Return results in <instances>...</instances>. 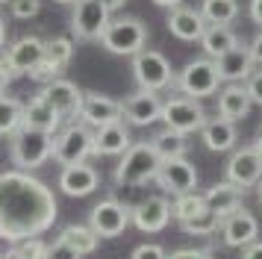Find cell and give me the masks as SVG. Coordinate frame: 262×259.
<instances>
[{"label": "cell", "mask_w": 262, "mask_h": 259, "mask_svg": "<svg viewBox=\"0 0 262 259\" xmlns=\"http://www.w3.org/2000/svg\"><path fill=\"white\" fill-rule=\"evenodd\" d=\"M80 121L89 124L92 130L115 124V121H121V100L109 97V94L85 92L83 94V109H80Z\"/></svg>", "instance_id": "cell-17"}, {"label": "cell", "mask_w": 262, "mask_h": 259, "mask_svg": "<svg viewBox=\"0 0 262 259\" xmlns=\"http://www.w3.org/2000/svg\"><path fill=\"white\" fill-rule=\"evenodd\" d=\"M97 186H100V174H97L95 165H85V162L65 165L59 174V188H62V195H68V198H85Z\"/></svg>", "instance_id": "cell-21"}, {"label": "cell", "mask_w": 262, "mask_h": 259, "mask_svg": "<svg viewBox=\"0 0 262 259\" xmlns=\"http://www.w3.org/2000/svg\"><path fill=\"white\" fill-rule=\"evenodd\" d=\"M165 27L168 33L180 38V41H201L203 30H206V21H203L201 9H191V6H174L168 9V18H165Z\"/></svg>", "instance_id": "cell-19"}, {"label": "cell", "mask_w": 262, "mask_h": 259, "mask_svg": "<svg viewBox=\"0 0 262 259\" xmlns=\"http://www.w3.org/2000/svg\"><path fill=\"white\" fill-rule=\"evenodd\" d=\"M156 6H162V9H174V6H180L183 0H154Z\"/></svg>", "instance_id": "cell-46"}, {"label": "cell", "mask_w": 262, "mask_h": 259, "mask_svg": "<svg viewBox=\"0 0 262 259\" xmlns=\"http://www.w3.org/2000/svg\"><path fill=\"white\" fill-rule=\"evenodd\" d=\"M130 259H168V253L159 245H139Z\"/></svg>", "instance_id": "cell-39"}, {"label": "cell", "mask_w": 262, "mask_h": 259, "mask_svg": "<svg viewBox=\"0 0 262 259\" xmlns=\"http://www.w3.org/2000/svg\"><path fill=\"white\" fill-rule=\"evenodd\" d=\"M242 259H262V242H250V245L242 250Z\"/></svg>", "instance_id": "cell-43"}, {"label": "cell", "mask_w": 262, "mask_h": 259, "mask_svg": "<svg viewBox=\"0 0 262 259\" xmlns=\"http://www.w3.org/2000/svg\"><path fill=\"white\" fill-rule=\"evenodd\" d=\"M45 53V41L38 38V35H21L18 41L6 47V53H3V62L9 65L15 77L18 74H30V71L38 65V59Z\"/></svg>", "instance_id": "cell-18"}, {"label": "cell", "mask_w": 262, "mask_h": 259, "mask_svg": "<svg viewBox=\"0 0 262 259\" xmlns=\"http://www.w3.org/2000/svg\"><path fill=\"white\" fill-rule=\"evenodd\" d=\"M201 15L206 24H233L238 18V0H203Z\"/></svg>", "instance_id": "cell-31"}, {"label": "cell", "mask_w": 262, "mask_h": 259, "mask_svg": "<svg viewBox=\"0 0 262 259\" xmlns=\"http://www.w3.org/2000/svg\"><path fill=\"white\" fill-rule=\"evenodd\" d=\"M250 18L262 24V0H250Z\"/></svg>", "instance_id": "cell-44"}, {"label": "cell", "mask_w": 262, "mask_h": 259, "mask_svg": "<svg viewBox=\"0 0 262 259\" xmlns=\"http://www.w3.org/2000/svg\"><path fill=\"white\" fill-rule=\"evenodd\" d=\"M227 180L238 188H253L262 180V156L259 150L250 144V147H242V150H233L230 162H227Z\"/></svg>", "instance_id": "cell-15"}, {"label": "cell", "mask_w": 262, "mask_h": 259, "mask_svg": "<svg viewBox=\"0 0 262 259\" xmlns=\"http://www.w3.org/2000/svg\"><path fill=\"white\" fill-rule=\"evenodd\" d=\"M171 85H177L180 92L186 94V97H194V100H203V97H212L218 92V85H221V77H218V68H215V62L209 56L203 59H191L183 65L174 82Z\"/></svg>", "instance_id": "cell-6"}, {"label": "cell", "mask_w": 262, "mask_h": 259, "mask_svg": "<svg viewBox=\"0 0 262 259\" xmlns=\"http://www.w3.org/2000/svg\"><path fill=\"white\" fill-rule=\"evenodd\" d=\"M248 50H250V59H253V62H259V65H262V30H259L256 35H253V41H250V47H248Z\"/></svg>", "instance_id": "cell-41"}, {"label": "cell", "mask_w": 262, "mask_h": 259, "mask_svg": "<svg viewBox=\"0 0 262 259\" xmlns=\"http://www.w3.org/2000/svg\"><path fill=\"white\" fill-rule=\"evenodd\" d=\"M24 121V103L18 97L0 94V136H12Z\"/></svg>", "instance_id": "cell-32"}, {"label": "cell", "mask_w": 262, "mask_h": 259, "mask_svg": "<svg viewBox=\"0 0 262 259\" xmlns=\"http://www.w3.org/2000/svg\"><path fill=\"white\" fill-rule=\"evenodd\" d=\"M9 156L18 171H36L53 156V136L30 127H18L9 136Z\"/></svg>", "instance_id": "cell-3"}, {"label": "cell", "mask_w": 262, "mask_h": 259, "mask_svg": "<svg viewBox=\"0 0 262 259\" xmlns=\"http://www.w3.org/2000/svg\"><path fill=\"white\" fill-rule=\"evenodd\" d=\"M130 224V209L121 206L115 198L100 200L95 209L89 212V227L95 230L100 239H118Z\"/></svg>", "instance_id": "cell-13"}, {"label": "cell", "mask_w": 262, "mask_h": 259, "mask_svg": "<svg viewBox=\"0 0 262 259\" xmlns=\"http://www.w3.org/2000/svg\"><path fill=\"white\" fill-rule=\"evenodd\" d=\"M236 45H238V35L233 33L230 24H206V30L201 35V47L209 59H218L221 53H227Z\"/></svg>", "instance_id": "cell-28"}, {"label": "cell", "mask_w": 262, "mask_h": 259, "mask_svg": "<svg viewBox=\"0 0 262 259\" xmlns=\"http://www.w3.org/2000/svg\"><path fill=\"white\" fill-rule=\"evenodd\" d=\"M147 27L139 18H112L100 35V45L115 56H136L147 45Z\"/></svg>", "instance_id": "cell-5"}, {"label": "cell", "mask_w": 262, "mask_h": 259, "mask_svg": "<svg viewBox=\"0 0 262 259\" xmlns=\"http://www.w3.org/2000/svg\"><path fill=\"white\" fill-rule=\"evenodd\" d=\"M162 115V100L156 92H144L139 89L136 94L121 100V118H127L133 127H150Z\"/></svg>", "instance_id": "cell-16"}, {"label": "cell", "mask_w": 262, "mask_h": 259, "mask_svg": "<svg viewBox=\"0 0 262 259\" xmlns=\"http://www.w3.org/2000/svg\"><path fill=\"white\" fill-rule=\"evenodd\" d=\"M15 250H18L24 259H45V253H48V242H45L41 235L21 239V242H15Z\"/></svg>", "instance_id": "cell-35"}, {"label": "cell", "mask_w": 262, "mask_h": 259, "mask_svg": "<svg viewBox=\"0 0 262 259\" xmlns=\"http://www.w3.org/2000/svg\"><path fill=\"white\" fill-rule=\"evenodd\" d=\"M0 259H24V256H21V253L15 250V245H12L9 250H6V253H0Z\"/></svg>", "instance_id": "cell-48"}, {"label": "cell", "mask_w": 262, "mask_h": 259, "mask_svg": "<svg viewBox=\"0 0 262 259\" xmlns=\"http://www.w3.org/2000/svg\"><path fill=\"white\" fill-rule=\"evenodd\" d=\"M56 3H77V0H56Z\"/></svg>", "instance_id": "cell-51"}, {"label": "cell", "mask_w": 262, "mask_h": 259, "mask_svg": "<svg viewBox=\"0 0 262 259\" xmlns=\"http://www.w3.org/2000/svg\"><path fill=\"white\" fill-rule=\"evenodd\" d=\"M130 221L142 233H162L171 221V200L162 195H150V198L139 200L130 209Z\"/></svg>", "instance_id": "cell-14"}, {"label": "cell", "mask_w": 262, "mask_h": 259, "mask_svg": "<svg viewBox=\"0 0 262 259\" xmlns=\"http://www.w3.org/2000/svg\"><path fill=\"white\" fill-rule=\"evenodd\" d=\"M221 235L227 247H248L259 235V221L248 209H236L221 221Z\"/></svg>", "instance_id": "cell-20"}, {"label": "cell", "mask_w": 262, "mask_h": 259, "mask_svg": "<svg viewBox=\"0 0 262 259\" xmlns=\"http://www.w3.org/2000/svg\"><path fill=\"white\" fill-rule=\"evenodd\" d=\"M109 21H112V12L100 0H77L71 15V33L80 41H100Z\"/></svg>", "instance_id": "cell-11"}, {"label": "cell", "mask_w": 262, "mask_h": 259, "mask_svg": "<svg viewBox=\"0 0 262 259\" xmlns=\"http://www.w3.org/2000/svg\"><path fill=\"white\" fill-rule=\"evenodd\" d=\"M218 94V115L227 118V121H242V118H248L250 112V97L245 92V85L242 82H227Z\"/></svg>", "instance_id": "cell-27"}, {"label": "cell", "mask_w": 262, "mask_h": 259, "mask_svg": "<svg viewBox=\"0 0 262 259\" xmlns=\"http://www.w3.org/2000/svg\"><path fill=\"white\" fill-rule=\"evenodd\" d=\"M154 180L165 188L168 195L177 198V195H186V191H194V188H198V168H194L186 156L162 159Z\"/></svg>", "instance_id": "cell-12"}, {"label": "cell", "mask_w": 262, "mask_h": 259, "mask_svg": "<svg viewBox=\"0 0 262 259\" xmlns=\"http://www.w3.org/2000/svg\"><path fill=\"white\" fill-rule=\"evenodd\" d=\"M150 144H154V150L159 153V159H174V156H186L189 153V141H186V136L183 133H174V130H159L154 139H150Z\"/></svg>", "instance_id": "cell-30"}, {"label": "cell", "mask_w": 262, "mask_h": 259, "mask_svg": "<svg viewBox=\"0 0 262 259\" xmlns=\"http://www.w3.org/2000/svg\"><path fill=\"white\" fill-rule=\"evenodd\" d=\"M9 9L18 21H30L41 12V0H9Z\"/></svg>", "instance_id": "cell-36"}, {"label": "cell", "mask_w": 262, "mask_h": 259, "mask_svg": "<svg viewBox=\"0 0 262 259\" xmlns=\"http://www.w3.org/2000/svg\"><path fill=\"white\" fill-rule=\"evenodd\" d=\"M159 121H165V127L174 130V133L191 136V133H201L203 121H206V109L194 97L174 94V97L162 100V115H159Z\"/></svg>", "instance_id": "cell-8"}, {"label": "cell", "mask_w": 262, "mask_h": 259, "mask_svg": "<svg viewBox=\"0 0 262 259\" xmlns=\"http://www.w3.org/2000/svg\"><path fill=\"white\" fill-rule=\"evenodd\" d=\"M100 3H103L109 12H121L124 6H127V3H130V0H100Z\"/></svg>", "instance_id": "cell-45"}, {"label": "cell", "mask_w": 262, "mask_h": 259, "mask_svg": "<svg viewBox=\"0 0 262 259\" xmlns=\"http://www.w3.org/2000/svg\"><path fill=\"white\" fill-rule=\"evenodd\" d=\"M71 59H74V38H68V35H56V38L45 41V53H41L38 65L30 71L27 77L45 85V82L62 77V71L71 65Z\"/></svg>", "instance_id": "cell-10"}, {"label": "cell", "mask_w": 262, "mask_h": 259, "mask_svg": "<svg viewBox=\"0 0 262 259\" xmlns=\"http://www.w3.org/2000/svg\"><path fill=\"white\" fill-rule=\"evenodd\" d=\"M41 97L50 103V109L62 118V124H71V121H80V109H83V89L77 82L65 80V77H56L41 85Z\"/></svg>", "instance_id": "cell-9"}, {"label": "cell", "mask_w": 262, "mask_h": 259, "mask_svg": "<svg viewBox=\"0 0 262 259\" xmlns=\"http://www.w3.org/2000/svg\"><path fill=\"white\" fill-rule=\"evenodd\" d=\"M159 153L154 150L150 141H133L127 150L121 153V162L115 165V183L127 188L150 183L159 171Z\"/></svg>", "instance_id": "cell-2"}, {"label": "cell", "mask_w": 262, "mask_h": 259, "mask_svg": "<svg viewBox=\"0 0 262 259\" xmlns=\"http://www.w3.org/2000/svg\"><path fill=\"white\" fill-rule=\"evenodd\" d=\"M6 35H9V30H6V21L0 18V50L6 47Z\"/></svg>", "instance_id": "cell-47"}, {"label": "cell", "mask_w": 262, "mask_h": 259, "mask_svg": "<svg viewBox=\"0 0 262 259\" xmlns=\"http://www.w3.org/2000/svg\"><path fill=\"white\" fill-rule=\"evenodd\" d=\"M180 227H183V233H189V235H209V233H215V230L221 227V218H218L215 212L203 209V212H198L194 218L183 221Z\"/></svg>", "instance_id": "cell-34"}, {"label": "cell", "mask_w": 262, "mask_h": 259, "mask_svg": "<svg viewBox=\"0 0 262 259\" xmlns=\"http://www.w3.org/2000/svg\"><path fill=\"white\" fill-rule=\"evenodd\" d=\"M212 62H215V68H218L221 82H245L253 74V59H250V50L245 45L230 47L227 53H221Z\"/></svg>", "instance_id": "cell-22"}, {"label": "cell", "mask_w": 262, "mask_h": 259, "mask_svg": "<svg viewBox=\"0 0 262 259\" xmlns=\"http://www.w3.org/2000/svg\"><path fill=\"white\" fill-rule=\"evenodd\" d=\"M133 77L144 92H165L174 82V71H171V62L165 59V53L144 47L133 56Z\"/></svg>", "instance_id": "cell-7"}, {"label": "cell", "mask_w": 262, "mask_h": 259, "mask_svg": "<svg viewBox=\"0 0 262 259\" xmlns=\"http://www.w3.org/2000/svg\"><path fill=\"white\" fill-rule=\"evenodd\" d=\"M201 139H203V144L215 153L233 150V147H236V139H238L236 121H227V118H221V115L206 118L203 127H201Z\"/></svg>", "instance_id": "cell-25"}, {"label": "cell", "mask_w": 262, "mask_h": 259, "mask_svg": "<svg viewBox=\"0 0 262 259\" xmlns=\"http://www.w3.org/2000/svg\"><path fill=\"white\" fill-rule=\"evenodd\" d=\"M59 239H62L68 247H74L80 256L95 253V250H97V242H100V235H97L92 227H85V224H68V227L59 233Z\"/></svg>", "instance_id": "cell-29"}, {"label": "cell", "mask_w": 262, "mask_h": 259, "mask_svg": "<svg viewBox=\"0 0 262 259\" xmlns=\"http://www.w3.org/2000/svg\"><path fill=\"white\" fill-rule=\"evenodd\" d=\"M59 215L56 195L30 171H3L0 174V239L21 242L45 235Z\"/></svg>", "instance_id": "cell-1"}, {"label": "cell", "mask_w": 262, "mask_h": 259, "mask_svg": "<svg viewBox=\"0 0 262 259\" xmlns=\"http://www.w3.org/2000/svg\"><path fill=\"white\" fill-rule=\"evenodd\" d=\"M245 92H248L250 103H259L262 106V71H253L248 80H245Z\"/></svg>", "instance_id": "cell-38"}, {"label": "cell", "mask_w": 262, "mask_h": 259, "mask_svg": "<svg viewBox=\"0 0 262 259\" xmlns=\"http://www.w3.org/2000/svg\"><path fill=\"white\" fill-rule=\"evenodd\" d=\"M256 195H259V203H262V180L256 183Z\"/></svg>", "instance_id": "cell-50"}, {"label": "cell", "mask_w": 262, "mask_h": 259, "mask_svg": "<svg viewBox=\"0 0 262 259\" xmlns=\"http://www.w3.org/2000/svg\"><path fill=\"white\" fill-rule=\"evenodd\" d=\"M12 80H15V74L9 71V65L3 62V56H0V94L6 92V85H9Z\"/></svg>", "instance_id": "cell-42"}, {"label": "cell", "mask_w": 262, "mask_h": 259, "mask_svg": "<svg viewBox=\"0 0 262 259\" xmlns=\"http://www.w3.org/2000/svg\"><path fill=\"white\" fill-rule=\"evenodd\" d=\"M206 209V203H203V195H198V191H186V195H177L174 198V203H171V218H177L180 224L189 221V218H194L198 212Z\"/></svg>", "instance_id": "cell-33"}, {"label": "cell", "mask_w": 262, "mask_h": 259, "mask_svg": "<svg viewBox=\"0 0 262 259\" xmlns=\"http://www.w3.org/2000/svg\"><path fill=\"white\" fill-rule=\"evenodd\" d=\"M253 147L259 150V156H262V127H259V133H256V141H253Z\"/></svg>", "instance_id": "cell-49"}, {"label": "cell", "mask_w": 262, "mask_h": 259, "mask_svg": "<svg viewBox=\"0 0 262 259\" xmlns=\"http://www.w3.org/2000/svg\"><path fill=\"white\" fill-rule=\"evenodd\" d=\"M45 259H83L74 247H68L62 239H56L53 245H48V253H45Z\"/></svg>", "instance_id": "cell-37"}, {"label": "cell", "mask_w": 262, "mask_h": 259, "mask_svg": "<svg viewBox=\"0 0 262 259\" xmlns=\"http://www.w3.org/2000/svg\"><path fill=\"white\" fill-rule=\"evenodd\" d=\"M242 200H245V188L233 186L230 180H224V183H215L206 195H203V203H206V209L215 212L221 221H224L230 212L242 209Z\"/></svg>", "instance_id": "cell-24"}, {"label": "cell", "mask_w": 262, "mask_h": 259, "mask_svg": "<svg viewBox=\"0 0 262 259\" xmlns=\"http://www.w3.org/2000/svg\"><path fill=\"white\" fill-rule=\"evenodd\" d=\"M21 127H30V130H38V133H50V136H56L62 130V118L50 109V103L36 94V97H30L24 103V121H21Z\"/></svg>", "instance_id": "cell-23"}, {"label": "cell", "mask_w": 262, "mask_h": 259, "mask_svg": "<svg viewBox=\"0 0 262 259\" xmlns=\"http://www.w3.org/2000/svg\"><path fill=\"white\" fill-rule=\"evenodd\" d=\"M168 259H215L209 250H194V247H183V250H174Z\"/></svg>", "instance_id": "cell-40"}, {"label": "cell", "mask_w": 262, "mask_h": 259, "mask_svg": "<svg viewBox=\"0 0 262 259\" xmlns=\"http://www.w3.org/2000/svg\"><path fill=\"white\" fill-rule=\"evenodd\" d=\"M133 144V136L127 124H106V127L95 130V156H121Z\"/></svg>", "instance_id": "cell-26"}, {"label": "cell", "mask_w": 262, "mask_h": 259, "mask_svg": "<svg viewBox=\"0 0 262 259\" xmlns=\"http://www.w3.org/2000/svg\"><path fill=\"white\" fill-rule=\"evenodd\" d=\"M89 156H95V130L83 124V121H71L68 127H62L53 136V156L56 162L65 165H77L85 162Z\"/></svg>", "instance_id": "cell-4"}]
</instances>
